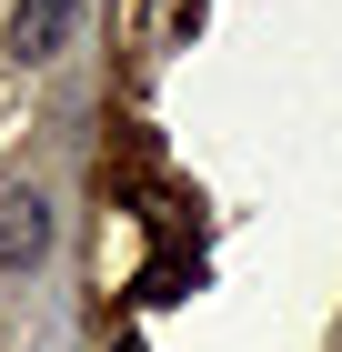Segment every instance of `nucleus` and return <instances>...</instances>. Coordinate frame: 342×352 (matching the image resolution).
I'll use <instances>...</instances> for the list:
<instances>
[{
    "instance_id": "obj_1",
    "label": "nucleus",
    "mask_w": 342,
    "mask_h": 352,
    "mask_svg": "<svg viewBox=\"0 0 342 352\" xmlns=\"http://www.w3.org/2000/svg\"><path fill=\"white\" fill-rule=\"evenodd\" d=\"M51 252V201L30 182H0V272H30Z\"/></svg>"
},
{
    "instance_id": "obj_2",
    "label": "nucleus",
    "mask_w": 342,
    "mask_h": 352,
    "mask_svg": "<svg viewBox=\"0 0 342 352\" xmlns=\"http://www.w3.org/2000/svg\"><path fill=\"white\" fill-rule=\"evenodd\" d=\"M71 21H81V0H21V10H10V51H21V60H51L61 41H71Z\"/></svg>"
},
{
    "instance_id": "obj_3",
    "label": "nucleus",
    "mask_w": 342,
    "mask_h": 352,
    "mask_svg": "<svg viewBox=\"0 0 342 352\" xmlns=\"http://www.w3.org/2000/svg\"><path fill=\"white\" fill-rule=\"evenodd\" d=\"M332 352H342V332H332Z\"/></svg>"
}]
</instances>
